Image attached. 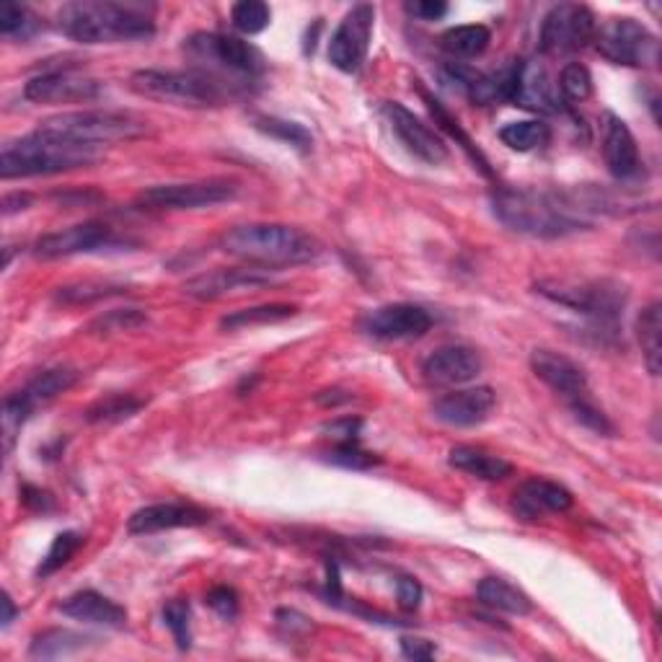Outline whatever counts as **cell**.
I'll return each mask as SVG.
<instances>
[{
    "label": "cell",
    "mask_w": 662,
    "mask_h": 662,
    "mask_svg": "<svg viewBox=\"0 0 662 662\" xmlns=\"http://www.w3.org/2000/svg\"><path fill=\"white\" fill-rule=\"evenodd\" d=\"M492 210L503 225L533 238H565L590 228L588 213L605 210L603 194L595 189L544 192L528 187H499L492 194Z\"/></svg>",
    "instance_id": "obj_1"
},
{
    "label": "cell",
    "mask_w": 662,
    "mask_h": 662,
    "mask_svg": "<svg viewBox=\"0 0 662 662\" xmlns=\"http://www.w3.org/2000/svg\"><path fill=\"white\" fill-rule=\"evenodd\" d=\"M127 293L125 285H115V283H94V280H86V283H75V285H66L55 293V298L62 306H88L94 300H104L111 298V295H122Z\"/></svg>",
    "instance_id": "obj_39"
},
{
    "label": "cell",
    "mask_w": 662,
    "mask_h": 662,
    "mask_svg": "<svg viewBox=\"0 0 662 662\" xmlns=\"http://www.w3.org/2000/svg\"><path fill=\"white\" fill-rule=\"evenodd\" d=\"M91 642H96L94 637L86 634L70 631V629H47L34 637L29 647V654L37 660H58V658H70V654L86 650Z\"/></svg>",
    "instance_id": "obj_29"
},
{
    "label": "cell",
    "mask_w": 662,
    "mask_h": 662,
    "mask_svg": "<svg viewBox=\"0 0 662 662\" xmlns=\"http://www.w3.org/2000/svg\"><path fill=\"white\" fill-rule=\"evenodd\" d=\"M122 246V241L115 236V230L107 223H79L70 225V228L55 230V234L42 236L34 244V253L39 259H62V257H75V253H96L115 249Z\"/></svg>",
    "instance_id": "obj_14"
},
{
    "label": "cell",
    "mask_w": 662,
    "mask_h": 662,
    "mask_svg": "<svg viewBox=\"0 0 662 662\" xmlns=\"http://www.w3.org/2000/svg\"><path fill=\"white\" fill-rule=\"evenodd\" d=\"M510 102L516 107L539 111V115H556L561 111V96L556 81L548 73L546 62L539 58L520 60L516 66V81H512Z\"/></svg>",
    "instance_id": "obj_16"
},
{
    "label": "cell",
    "mask_w": 662,
    "mask_h": 662,
    "mask_svg": "<svg viewBox=\"0 0 662 662\" xmlns=\"http://www.w3.org/2000/svg\"><path fill=\"white\" fill-rule=\"evenodd\" d=\"M448 463L456 471L482 478V482H503L512 474V463L503 456L489 453V450L476 446H456L448 453Z\"/></svg>",
    "instance_id": "obj_26"
},
{
    "label": "cell",
    "mask_w": 662,
    "mask_h": 662,
    "mask_svg": "<svg viewBox=\"0 0 662 662\" xmlns=\"http://www.w3.org/2000/svg\"><path fill=\"white\" fill-rule=\"evenodd\" d=\"M595 49L614 66L626 68H658L660 39L647 29L642 21L631 16L608 19L595 29Z\"/></svg>",
    "instance_id": "obj_9"
},
{
    "label": "cell",
    "mask_w": 662,
    "mask_h": 662,
    "mask_svg": "<svg viewBox=\"0 0 662 662\" xmlns=\"http://www.w3.org/2000/svg\"><path fill=\"white\" fill-rule=\"evenodd\" d=\"M401 652H404V658H410V660H433L435 652H438V647H435L433 642H427V639L404 637L401 639Z\"/></svg>",
    "instance_id": "obj_50"
},
{
    "label": "cell",
    "mask_w": 662,
    "mask_h": 662,
    "mask_svg": "<svg viewBox=\"0 0 662 662\" xmlns=\"http://www.w3.org/2000/svg\"><path fill=\"white\" fill-rule=\"evenodd\" d=\"M238 187L228 179L185 181V185H156L138 194V205L147 210H200L236 200Z\"/></svg>",
    "instance_id": "obj_11"
},
{
    "label": "cell",
    "mask_w": 662,
    "mask_h": 662,
    "mask_svg": "<svg viewBox=\"0 0 662 662\" xmlns=\"http://www.w3.org/2000/svg\"><path fill=\"white\" fill-rule=\"evenodd\" d=\"M32 205V194H5L3 197V215L9 217L19 210H26Z\"/></svg>",
    "instance_id": "obj_52"
},
{
    "label": "cell",
    "mask_w": 662,
    "mask_h": 662,
    "mask_svg": "<svg viewBox=\"0 0 662 662\" xmlns=\"http://www.w3.org/2000/svg\"><path fill=\"white\" fill-rule=\"evenodd\" d=\"M544 298L572 308V311L588 316L603 327H616L618 316L624 314L626 287L616 280H544L536 285Z\"/></svg>",
    "instance_id": "obj_7"
},
{
    "label": "cell",
    "mask_w": 662,
    "mask_h": 662,
    "mask_svg": "<svg viewBox=\"0 0 662 662\" xmlns=\"http://www.w3.org/2000/svg\"><path fill=\"white\" fill-rule=\"evenodd\" d=\"M595 16L582 3H559L541 21V52L544 55H572L580 52L595 37Z\"/></svg>",
    "instance_id": "obj_10"
},
{
    "label": "cell",
    "mask_w": 662,
    "mask_h": 662,
    "mask_svg": "<svg viewBox=\"0 0 662 662\" xmlns=\"http://www.w3.org/2000/svg\"><path fill=\"white\" fill-rule=\"evenodd\" d=\"M221 249L249 267L285 270L311 264L321 257V244L311 234L283 223H244L221 236Z\"/></svg>",
    "instance_id": "obj_3"
},
{
    "label": "cell",
    "mask_w": 662,
    "mask_h": 662,
    "mask_svg": "<svg viewBox=\"0 0 662 662\" xmlns=\"http://www.w3.org/2000/svg\"><path fill=\"white\" fill-rule=\"evenodd\" d=\"M567 404H569V412H572V417L580 422L582 427L593 429V433H598V435H605V438H614L616 425L605 417L603 410H598V406L593 404V399L577 397V399H569Z\"/></svg>",
    "instance_id": "obj_42"
},
{
    "label": "cell",
    "mask_w": 662,
    "mask_h": 662,
    "mask_svg": "<svg viewBox=\"0 0 662 662\" xmlns=\"http://www.w3.org/2000/svg\"><path fill=\"white\" fill-rule=\"evenodd\" d=\"M58 29L79 45H117L156 34L153 9L117 0H75L58 11Z\"/></svg>",
    "instance_id": "obj_2"
},
{
    "label": "cell",
    "mask_w": 662,
    "mask_h": 662,
    "mask_svg": "<svg viewBox=\"0 0 662 662\" xmlns=\"http://www.w3.org/2000/svg\"><path fill=\"white\" fill-rule=\"evenodd\" d=\"M327 461L334 463V466L352 471H368L373 466H380V456L370 453V450H363L360 442H340V446L327 456Z\"/></svg>",
    "instance_id": "obj_43"
},
{
    "label": "cell",
    "mask_w": 662,
    "mask_h": 662,
    "mask_svg": "<svg viewBox=\"0 0 662 662\" xmlns=\"http://www.w3.org/2000/svg\"><path fill=\"white\" fill-rule=\"evenodd\" d=\"M37 130L49 132L66 140H75L83 145H109L127 143L147 135L151 125L147 119L132 115V111H107V109H83L62 111L39 122Z\"/></svg>",
    "instance_id": "obj_6"
},
{
    "label": "cell",
    "mask_w": 662,
    "mask_h": 662,
    "mask_svg": "<svg viewBox=\"0 0 662 662\" xmlns=\"http://www.w3.org/2000/svg\"><path fill=\"white\" fill-rule=\"evenodd\" d=\"M316 401H319L321 406H336V404H344V401H350V393H344L340 389L334 391H321L319 397H316Z\"/></svg>",
    "instance_id": "obj_53"
},
{
    "label": "cell",
    "mask_w": 662,
    "mask_h": 662,
    "mask_svg": "<svg viewBox=\"0 0 662 662\" xmlns=\"http://www.w3.org/2000/svg\"><path fill=\"white\" fill-rule=\"evenodd\" d=\"M422 595H425V590H422L419 580H414L410 575H401L397 577V601L401 611H417L422 605Z\"/></svg>",
    "instance_id": "obj_47"
},
{
    "label": "cell",
    "mask_w": 662,
    "mask_h": 662,
    "mask_svg": "<svg viewBox=\"0 0 662 662\" xmlns=\"http://www.w3.org/2000/svg\"><path fill=\"white\" fill-rule=\"evenodd\" d=\"M257 130L264 132L274 140H283V143L293 145L295 151L308 153L314 147V135L306 130V127L298 122H291V119H280V117H257Z\"/></svg>",
    "instance_id": "obj_36"
},
{
    "label": "cell",
    "mask_w": 662,
    "mask_h": 662,
    "mask_svg": "<svg viewBox=\"0 0 662 662\" xmlns=\"http://www.w3.org/2000/svg\"><path fill=\"white\" fill-rule=\"evenodd\" d=\"M147 316L138 308H125V311H109L91 323V331L96 334H111V331H135L145 327Z\"/></svg>",
    "instance_id": "obj_45"
},
{
    "label": "cell",
    "mask_w": 662,
    "mask_h": 662,
    "mask_svg": "<svg viewBox=\"0 0 662 662\" xmlns=\"http://www.w3.org/2000/svg\"><path fill=\"white\" fill-rule=\"evenodd\" d=\"M360 329L373 340L397 342V340H419L433 329V316L427 308L414 303H391V306L373 308L360 319Z\"/></svg>",
    "instance_id": "obj_13"
},
{
    "label": "cell",
    "mask_w": 662,
    "mask_h": 662,
    "mask_svg": "<svg viewBox=\"0 0 662 662\" xmlns=\"http://www.w3.org/2000/svg\"><path fill=\"white\" fill-rule=\"evenodd\" d=\"M497 404V393L489 386H476V389L450 391L446 397L435 399L433 417L450 427H476L489 417Z\"/></svg>",
    "instance_id": "obj_19"
},
{
    "label": "cell",
    "mask_w": 662,
    "mask_h": 662,
    "mask_svg": "<svg viewBox=\"0 0 662 662\" xmlns=\"http://www.w3.org/2000/svg\"><path fill=\"white\" fill-rule=\"evenodd\" d=\"M79 378H81V373L73 368L45 370V373H39L37 378H32L29 383L19 391V397L24 399L32 410H37L39 404H47V401H52L55 397H60V393L73 389L75 380Z\"/></svg>",
    "instance_id": "obj_28"
},
{
    "label": "cell",
    "mask_w": 662,
    "mask_h": 662,
    "mask_svg": "<svg viewBox=\"0 0 662 662\" xmlns=\"http://www.w3.org/2000/svg\"><path fill=\"white\" fill-rule=\"evenodd\" d=\"M130 88L151 102L172 104L187 109H215L241 96L238 81L208 73V70H138L132 73Z\"/></svg>",
    "instance_id": "obj_4"
},
{
    "label": "cell",
    "mask_w": 662,
    "mask_h": 662,
    "mask_svg": "<svg viewBox=\"0 0 662 662\" xmlns=\"http://www.w3.org/2000/svg\"><path fill=\"white\" fill-rule=\"evenodd\" d=\"M406 11L422 21H438L448 13V3H442V0H417V3H406Z\"/></svg>",
    "instance_id": "obj_49"
},
{
    "label": "cell",
    "mask_w": 662,
    "mask_h": 662,
    "mask_svg": "<svg viewBox=\"0 0 662 662\" xmlns=\"http://www.w3.org/2000/svg\"><path fill=\"white\" fill-rule=\"evenodd\" d=\"M213 516L210 510L192 503H158L140 507L127 520V531L132 536H151V533L174 531V528H200L208 525Z\"/></svg>",
    "instance_id": "obj_18"
},
{
    "label": "cell",
    "mask_w": 662,
    "mask_h": 662,
    "mask_svg": "<svg viewBox=\"0 0 662 662\" xmlns=\"http://www.w3.org/2000/svg\"><path fill=\"white\" fill-rule=\"evenodd\" d=\"M83 539L81 533H75V531H66V533H58V536H55V541H52V546L47 548V554L42 556V561H39V567H37V577L39 580H45V577H49V575H55L58 572V569H62L68 565L70 559H73L75 554H79V548L83 546Z\"/></svg>",
    "instance_id": "obj_37"
},
{
    "label": "cell",
    "mask_w": 662,
    "mask_h": 662,
    "mask_svg": "<svg viewBox=\"0 0 662 662\" xmlns=\"http://www.w3.org/2000/svg\"><path fill=\"white\" fill-rule=\"evenodd\" d=\"M478 603L492 611H503L510 616H528L533 611L531 598H528L518 584L503 580V577H484L476 588Z\"/></svg>",
    "instance_id": "obj_27"
},
{
    "label": "cell",
    "mask_w": 662,
    "mask_h": 662,
    "mask_svg": "<svg viewBox=\"0 0 662 662\" xmlns=\"http://www.w3.org/2000/svg\"><path fill=\"white\" fill-rule=\"evenodd\" d=\"M376 26V9L370 3H360L347 11L329 42V62L342 73H357L368 60V49Z\"/></svg>",
    "instance_id": "obj_12"
},
{
    "label": "cell",
    "mask_w": 662,
    "mask_h": 662,
    "mask_svg": "<svg viewBox=\"0 0 662 662\" xmlns=\"http://www.w3.org/2000/svg\"><path fill=\"white\" fill-rule=\"evenodd\" d=\"M360 429H363V419L357 417H342L323 425V433H329V438H334L336 442H357Z\"/></svg>",
    "instance_id": "obj_48"
},
{
    "label": "cell",
    "mask_w": 662,
    "mask_h": 662,
    "mask_svg": "<svg viewBox=\"0 0 662 662\" xmlns=\"http://www.w3.org/2000/svg\"><path fill=\"white\" fill-rule=\"evenodd\" d=\"M21 499H24V505L34 512H49L55 507L52 495H49V492H42L37 487H24V492H21Z\"/></svg>",
    "instance_id": "obj_51"
},
{
    "label": "cell",
    "mask_w": 662,
    "mask_h": 662,
    "mask_svg": "<svg viewBox=\"0 0 662 662\" xmlns=\"http://www.w3.org/2000/svg\"><path fill=\"white\" fill-rule=\"evenodd\" d=\"M492 42V32L484 24H463L453 26L440 37V47L446 49L450 58L471 60L487 52Z\"/></svg>",
    "instance_id": "obj_31"
},
{
    "label": "cell",
    "mask_w": 662,
    "mask_h": 662,
    "mask_svg": "<svg viewBox=\"0 0 662 662\" xmlns=\"http://www.w3.org/2000/svg\"><path fill=\"white\" fill-rule=\"evenodd\" d=\"M270 21L272 11L262 0H241V3H236L234 11H230V24L241 34H246V37L262 34L267 26H270Z\"/></svg>",
    "instance_id": "obj_41"
},
{
    "label": "cell",
    "mask_w": 662,
    "mask_h": 662,
    "mask_svg": "<svg viewBox=\"0 0 662 662\" xmlns=\"http://www.w3.org/2000/svg\"><path fill=\"white\" fill-rule=\"evenodd\" d=\"M499 140L510 147V151L518 153H531L544 147L548 140H552V130H548L546 122H539V119H525V122H510L499 130Z\"/></svg>",
    "instance_id": "obj_34"
},
{
    "label": "cell",
    "mask_w": 662,
    "mask_h": 662,
    "mask_svg": "<svg viewBox=\"0 0 662 662\" xmlns=\"http://www.w3.org/2000/svg\"><path fill=\"white\" fill-rule=\"evenodd\" d=\"M660 331H662V306L658 300L650 303L637 319V340L642 347V357L647 370L652 376H660L662 370V344H660Z\"/></svg>",
    "instance_id": "obj_32"
},
{
    "label": "cell",
    "mask_w": 662,
    "mask_h": 662,
    "mask_svg": "<svg viewBox=\"0 0 662 662\" xmlns=\"http://www.w3.org/2000/svg\"><path fill=\"white\" fill-rule=\"evenodd\" d=\"M13 618H16V605H13V598L9 593H3V618H0L3 629H9Z\"/></svg>",
    "instance_id": "obj_54"
},
{
    "label": "cell",
    "mask_w": 662,
    "mask_h": 662,
    "mask_svg": "<svg viewBox=\"0 0 662 662\" xmlns=\"http://www.w3.org/2000/svg\"><path fill=\"white\" fill-rule=\"evenodd\" d=\"M293 316H298V306H293V303H267V306L241 308V311L223 316L221 327L228 331L246 329V327H267V323L287 321L293 319Z\"/></svg>",
    "instance_id": "obj_33"
},
{
    "label": "cell",
    "mask_w": 662,
    "mask_h": 662,
    "mask_svg": "<svg viewBox=\"0 0 662 662\" xmlns=\"http://www.w3.org/2000/svg\"><path fill=\"white\" fill-rule=\"evenodd\" d=\"M185 52L200 66V70H208V73L223 75V79L230 81L257 79L267 68L264 55L251 42L225 37V34H192L185 42Z\"/></svg>",
    "instance_id": "obj_8"
},
{
    "label": "cell",
    "mask_w": 662,
    "mask_h": 662,
    "mask_svg": "<svg viewBox=\"0 0 662 662\" xmlns=\"http://www.w3.org/2000/svg\"><path fill=\"white\" fill-rule=\"evenodd\" d=\"M575 505L572 492L561 487L559 482L552 478H528L525 484H520L512 499V507L523 520H539L548 516V512H567Z\"/></svg>",
    "instance_id": "obj_24"
},
{
    "label": "cell",
    "mask_w": 662,
    "mask_h": 662,
    "mask_svg": "<svg viewBox=\"0 0 662 662\" xmlns=\"http://www.w3.org/2000/svg\"><path fill=\"white\" fill-rule=\"evenodd\" d=\"M272 277L264 274L262 270H241V267H223V270H213L205 274H197V277L189 280L185 285V293L189 298L197 300H217L225 298V295L234 293H244V291H262V287H270Z\"/></svg>",
    "instance_id": "obj_21"
},
{
    "label": "cell",
    "mask_w": 662,
    "mask_h": 662,
    "mask_svg": "<svg viewBox=\"0 0 662 662\" xmlns=\"http://www.w3.org/2000/svg\"><path fill=\"white\" fill-rule=\"evenodd\" d=\"M102 94V83L73 70H49L26 83L24 96L34 104H83Z\"/></svg>",
    "instance_id": "obj_17"
},
{
    "label": "cell",
    "mask_w": 662,
    "mask_h": 662,
    "mask_svg": "<svg viewBox=\"0 0 662 662\" xmlns=\"http://www.w3.org/2000/svg\"><path fill=\"white\" fill-rule=\"evenodd\" d=\"M205 603L210 605V608L215 611L217 616L225 618V622H230V618H236L238 614V595L234 588H225V584H217V588H213L205 598Z\"/></svg>",
    "instance_id": "obj_46"
},
{
    "label": "cell",
    "mask_w": 662,
    "mask_h": 662,
    "mask_svg": "<svg viewBox=\"0 0 662 662\" xmlns=\"http://www.w3.org/2000/svg\"><path fill=\"white\" fill-rule=\"evenodd\" d=\"M559 96L565 104H582L593 96V75L582 62H569L561 68L559 81H556Z\"/></svg>",
    "instance_id": "obj_38"
},
{
    "label": "cell",
    "mask_w": 662,
    "mask_h": 662,
    "mask_svg": "<svg viewBox=\"0 0 662 662\" xmlns=\"http://www.w3.org/2000/svg\"><path fill=\"white\" fill-rule=\"evenodd\" d=\"M143 401L130 397V393H111L107 399H98L94 406L86 412L91 425H115V422L130 419L143 410Z\"/></svg>",
    "instance_id": "obj_35"
},
{
    "label": "cell",
    "mask_w": 662,
    "mask_h": 662,
    "mask_svg": "<svg viewBox=\"0 0 662 662\" xmlns=\"http://www.w3.org/2000/svg\"><path fill=\"white\" fill-rule=\"evenodd\" d=\"M102 161L96 145H83L49 132L34 130L32 135L13 140L0 153V176L9 179H29V176H52L88 168Z\"/></svg>",
    "instance_id": "obj_5"
},
{
    "label": "cell",
    "mask_w": 662,
    "mask_h": 662,
    "mask_svg": "<svg viewBox=\"0 0 662 662\" xmlns=\"http://www.w3.org/2000/svg\"><path fill=\"white\" fill-rule=\"evenodd\" d=\"M189 618H192V611H189L187 601H168L164 605V622L168 629H172L176 647L179 650H189L192 647V631H189Z\"/></svg>",
    "instance_id": "obj_44"
},
{
    "label": "cell",
    "mask_w": 662,
    "mask_h": 662,
    "mask_svg": "<svg viewBox=\"0 0 662 662\" xmlns=\"http://www.w3.org/2000/svg\"><path fill=\"white\" fill-rule=\"evenodd\" d=\"M603 158L614 179L631 181L642 172V158H639L637 140H634L629 125L614 111H605L603 125Z\"/></svg>",
    "instance_id": "obj_22"
},
{
    "label": "cell",
    "mask_w": 662,
    "mask_h": 662,
    "mask_svg": "<svg viewBox=\"0 0 662 662\" xmlns=\"http://www.w3.org/2000/svg\"><path fill=\"white\" fill-rule=\"evenodd\" d=\"M60 611L75 622L107 626V629H122L127 624V611L111 598L96 593V590H81L60 603Z\"/></svg>",
    "instance_id": "obj_25"
},
{
    "label": "cell",
    "mask_w": 662,
    "mask_h": 662,
    "mask_svg": "<svg viewBox=\"0 0 662 662\" xmlns=\"http://www.w3.org/2000/svg\"><path fill=\"white\" fill-rule=\"evenodd\" d=\"M531 370L539 380H544L548 389L561 393L567 401L577 397H588V376L572 357L561 355L554 350H533L531 352Z\"/></svg>",
    "instance_id": "obj_23"
},
{
    "label": "cell",
    "mask_w": 662,
    "mask_h": 662,
    "mask_svg": "<svg viewBox=\"0 0 662 662\" xmlns=\"http://www.w3.org/2000/svg\"><path fill=\"white\" fill-rule=\"evenodd\" d=\"M383 115L389 119L393 135L399 138V143L412 153L414 158H419L427 166H440L448 158V145L442 143V138L433 127H427L419 117H414V111L401 107L397 102H389L383 107Z\"/></svg>",
    "instance_id": "obj_15"
},
{
    "label": "cell",
    "mask_w": 662,
    "mask_h": 662,
    "mask_svg": "<svg viewBox=\"0 0 662 662\" xmlns=\"http://www.w3.org/2000/svg\"><path fill=\"white\" fill-rule=\"evenodd\" d=\"M484 370L482 355L466 344H448V347L435 350L433 355L422 363V376L433 386H463L478 378Z\"/></svg>",
    "instance_id": "obj_20"
},
{
    "label": "cell",
    "mask_w": 662,
    "mask_h": 662,
    "mask_svg": "<svg viewBox=\"0 0 662 662\" xmlns=\"http://www.w3.org/2000/svg\"><path fill=\"white\" fill-rule=\"evenodd\" d=\"M419 94H422V98H425L427 109L433 111L435 125H440L442 130H446L448 135L453 138L456 143L463 147V151H466V156H469L471 161H474L478 172H482L484 176H489V179H495V172H492V168H489V161H487V156H484V153L478 151V147L474 145V140H471V138L466 135V130H463L461 122H458V119H456L453 115H450V111H448L446 107H442V104L438 102V98H435V96H429L427 91L422 88V86H419Z\"/></svg>",
    "instance_id": "obj_30"
},
{
    "label": "cell",
    "mask_w": 662,
    "mask_h": 662,
    "mask_svg": "<svg viewBox=\"0 0 662 662\" xmlns=\"http://www.w3.org/2000/svg\"><path fill=\"white\" fill-rule=\"evenodd\" d=\"M39 19L19 3H3L0 5V34L3 37H19L29 39L39 32Z\"/></svg>",
    "instance_id": "obj_40"
}]
</instances>
